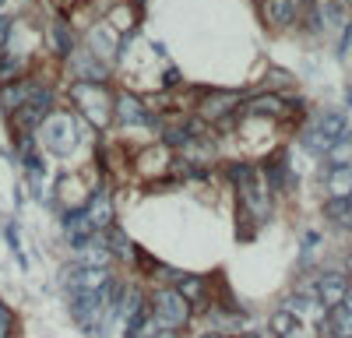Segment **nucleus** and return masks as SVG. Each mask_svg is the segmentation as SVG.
Segmentation results:
<instances>
[{
	"label": "nucleus",
	"mask_w": 352,
	"mask_h": 338,
	"mask_svg": "<svg viewBox=\"0 0 352 338\" xmlns=\"http://www.w3.org/2000/svg\"><path fill=\"white\" fill-rule=\"evenodd\" d=\"M261 11H264V21H268L272 28H289L300 14V4L296 0H264Z\"/></svg>",
	"instance_id": "obj_8"
},
{
	"label": "nucleus",
	"mask_w": 352,
	"mask_h": 338,
	"mask_svg": "<svg viewBox=\"0 0 352 338\" xmlns=\"http://www.w3.org/2000/svg\"><path fill=\"white\" fill-rule=\"evenodd\" d=\"M285 338H310V331H307L303 324H296V328H292V331H289Z\"/></svg>",
	"instance_id": "obj_20"
},
{
	"label": "nucleus",
	"mask_w": 352,
	"mask_h": 338,
	"mask_svg": "<svg viewBox=\"0 0 352 338\" xmlns=\"http://www.w3.org/2000/svg\"><path fill=\"white\" fill-rule=\"evenodd\" d=\"M190 303L176 293V289H162V293H155V300H152V317L159 321V328H176L180 331L187 321H190Z\"/></svg>",
	"instance_id": "obj_3"
},
{
	"label": "nucleus",
	"mask_w": 352,
	"mask_h": 338,
	"mask_svg": "<svg viewBox=\"0 0 352 338\" xmlns=\"http://www.w3.org/2000/svg\"><path fill=\"white\" fill-rule=\"evenodd\" d=\"M345 303H349V306H352V286H349V296H345Z\"/></svg>",
	"instance_id": "obj_25"
},
{
	"label": "nucleus",
	"mask_w": 352,
	"mask_h": 338,
	"mask_svg": "<svg viewBox=\"0 0 352 338\" xmlns=\"http://www.w3.org/2000/svg\"><path fill=\"white\" fill-rule=\"evenodd\" d=\"M8 335H11V314L0 306V338H8Z\"/></svg>",
	"instance_id": "obj_18"
},
{
	"label": "nucleus",
	"mask_w": 352,
	"mask_h": 338,
	"mask_svg": "<svg viewBox=\"0 0 352 338\" xmlns=\"http://www.w3.org/2000/svg\"><path fill=\"white\" fill-rule=\"evenodd\" d=\"M314 293H317V300L324 303L328 310L338 306V303H345V296H349V275H342V271H324V275L317 278Z\"/></svg>",
	"instance_id": "obj_4"
},
{
	"label": "nucleus",
	"mask_w": 352,
	"mask_h": 338,
	"mask_svg": "<svg viewBox=\"0 0 352 338\" xmlns=\"http://www.w3.org/2000/svg\"><path fill=\"white\" fill-rule=\"evenodd\" d=\"M152 338H180V331H176V328H159Z\"/></svg>",
	"instance_id": "obj_19"
},
{
	"label": "nucleus",
	"mask_w": 352,
	"mask_h": 338,
	"mask_svg": "<svg viewBox=\"0 0 352 338\" xmlns=\"http://www.w3.org/2000/svg\"><path fill=\"white\" fill-rule=\"evenodd\" d=\"M46 134H50V141H53V148H56V152H67V148H71V141H74V134H71V120H60V117L46 120Z\"/></svg>",
	"instance_id": "obj_14"
},
{
	"label": "nucleus",
	"mask_w": 352,
	"mask_h": 338,
	"mask_svg": "<svg viewBox=\"0 0 352 338\" xmlns=\"http://www.w3.org/2000/svg\"><path fill=\"white\" fill-rule=\"evenodd\" d=\"M328 187H331V197H349V190H352V166H335L331 177H328Z\"/></svg>",
	"instance_id": "obj_15"
},
{
	"label": "nucleus",
	"mask_w": 352,
	"mask_h": 338,
	"mask_svg": "<svg viewBox=\"0 0 352 338\" xmlns=\"http://www.w3.org/2000/svg\"><path fill=\"white\" fill-rule=\"evenodd\" d=\"M78 258H81L85 268H109V261H113V258H109V247H106V250H102V247H85Z\"/></svg>",
	"instance_id": "obj_16"
},
{
	"label": "nucleus",
	"mask_w": 352,
	"mask_h": 338,
	"mask_svg": "<svg viewBox=\"0 0 352 338\" xmlns=\"http://www.w3.org/2000/svg\"><path fill=\"white\" fill-rule=\"evenodd\" d=\"M345 275L352 278V254H349V261H345Z\"/></svg>",
	"instance_id": "obj_23"
},
{
	"label": "nucleus",
	"mask_w": 352,
	"mask_h": 338,
	"mask_svg": "<svg viewBox=\"0 0 352 338\" xmlns=\"http://www.w3.org/2000/svg\"><path fill=\"white\" fill-rule=\"evenodd\" d=\"M67 278H71V289L74 293H102V289H109L113 286V275H109V268H78V271H67Z\"/></svg>",
	"instance_id": "obj_5"
},
{
	"label": "nucleus",
	"mask_w": 352,
	"mask_h": 338,
	"mask_svg": "<svg viewBox=\"0 0 352 338\" xmlns=\"http://www.w3.org/2000/svg\"><path fill=\"white\" fill-rule=\"evenodd\" d=\"M116 113H120L124 124H148V120H152L134 95H120V99H116Z\"/></svg>",
	"instance_id": "obj_13"
},
{
	"label": "nucleus",
	"mask_w": 352,
	"mask_h": 338,
	"mask_svg": "<svg viewBox=\"0 0 352 338\" xmlns=\"http://www.w3.org/2000/svg\"><path fill=\"white\" fill-rule=\"evenodd\" d=\"M243 113H247V117H285L289 102L282 95H275V92H264V95L243 99Z\"/></svg>",
	"instance_id": "obj_7"
},
{
	"label": "nucleus",
	"mask_w": 352,
	"mask_h": 338,
	"mask_svg": "<svg viewBox=\"0 0 352 338\" xmlns=\"http://www.w3.org/2000/svg\"><path fill=\"white\" fill-rule=\"evenodd\" d=\"M324 328L331 331V338H352V306H349V303L331 306V310H328V324H324Z\"/></svg>",
	"instance_id": "obj_12"
},
{
	"label": "nucleus",
	"mask_w": 352,
	"mask_h": 338,
	"mask_svg": "<svg viewBox=\"0 0 352 338\" xmlns=\"http://www.w3.org/2000/svg\"><path fill=\"white\" fill-rule=\"evenodd\" d=\"M300 324V317L296 314H292V310L289 306H282V310H275V317H272V331L278 335V338H285L292 328H296Z\"/></svg>",
	"instance_id": "obj_17"
},
{
	"label": "nucleus",
	"mask_w": 352,
	"mask_h": 338,
	"mask_svg": "<svg viewBox=\"0 0 352 338\" xmlns=\"http://www.w3.org/2000/svg\"><path fill=\"white\" fill-rule=\"evenodd\" d=\"M345 201H349V215H352V190H349V197H345Z\"/></svg>",
	"instance_id": "obj_24"
},
{
	"label": "nucleus",
	"mask_w": 352,
	"mask_h": 338,
	"mask_svg": "<svg viewBox=\"0 0 352 338\" xmlns=\"http://www.w3.org/2000/svg\"><path fill=\"white\" fill-rule=\"evenodd\" d=\"M201 338H229L226 331H208V335H201Z\"/></svg>",
	"instance_id": "obj_22"
},
{
	"label": "nucleus",
	"mask_w": 352,
	"mask_h": 338,
	"mask_svg": "<svg viewBox=\"0 0 352 338\" xmlns=\"http://www.w3.org/2000/svg\"><path fill=\"white\" fill-rule=\"evenodd\" d=\"M71 95H74V102H78V113H81L88 124H96V127H102L113 113H116V102H113V95H109L106 84L78 81L74 89H71Z\"/></svg>",
	"instance_id": "obj_1"
},
{
	"label": "nucleus",
	"mask_w": 352,
	"mask_h": 338,
	"mask_svg": "<svg viewBox=\"0 0 352 338\" xmlns=\"http://www.w3.org/2000/svg\"><path fill=\"white\" fill-rule=\"evenodd\" d=\"M176 293H180V296L190 303V310H197V306L208 303V282L197 278V275H187V278L176 282Z\"/></svg>",
	"instance_id": "obj_11"
},
{
	"label": "nucleus",
	"mask_w": 352,
	"mask_h": 338,
	"mask_svg": "<svg viewBox=\"0 0 352 338\" xmlns=\"http://www.w3.org/2000/svg\"><path fill=\"white\" fill-rule=\"evenodd\" d=\"M240 338H261V335H240Z\"/></svg>",
	"instance_id": "obj_26"
},
{
	"label": "nucleus",
	"mask_w": 352,
	"mask_h": 338,
	"mask_svg": "<svg viewBox=\"0 0 352 338\" xmlns=\"http://www.w3.org/2000/svg\"><path fill=\"white\" fill-rule=\"evenodd\" d=\"M345 137V113H320V117L314 120V127L303 134L307 148L314 155H328L335 141Z\"/></svg>",
	"instance_id": "obj_2"
},
{
	"label": "nucleus",
	"mask_w": 352,
	"mask_h": 338,
	"mask_svg": "<svg viewBox=\"0 0 352 338\" xmlns=\"http://www.w3.org/2000/svg\"><path fill=\"white\" fill-rule=\"evenodd\" d=\"M236 106H243V95H240V92H212L208 99L201 102V117H204V120H222V117H229Z\"/></svg>",
	"instance_id": "obj_6"
},
{
	"label": "nucleus",
	"mask_w": 352,
	"mask_h": 338,
	"mask_svg": "<svg viewBox=\"0 0 352 338\" xmlns=\"http://www.w3.org/2000/svg\"><path fill=\"white\" fill-rule=\"evenodd\" d=\"M4 39H8V21L0 18V49H4Z\"/></svg>",
	"instance_id": "obj_21"
},
{
	"label": "nucleus",
	"mask_w": 352,
	"mask_h": 338,
	"mask_svg": "<svg viewBox=\"0 0 352 338\" xmlns=\"http://www.w3.org/2000/svg\"><path fill=\"white\" fill-rule=\"evenodd\" d=\"M28 92H32V84H25V81H4V84H0V109H4V113H18L28 102Z\"/></svg>",
	"instance_id": "obj_10"
},
{
	"label": "nucleus",
	"mask_w": 352,
	"mask_h": 338,
	"mask_svg": "<svg viewBox=\"0 0 352 338\" xmlns=\"http://www.w3.org/2000/svg\"><path fill=\"white\" fill-rule=\"evenodd\" d=\"M85 218L92 222V229H96V233H102V229H109V225H113V201H109V194H106V190H99L92 201H88Z\"/></svg>",
	"instance_id": "obj_9"
},
{
	"label": "nucleus",
	"mask_w": 352,
	"mask_h": 338,
	"mask_svg": "<svg viewBox=\"0 0 352 338\" xmlns=\"http://www.w3.org/2000/svg\"><path fill=\"white\" fill-rule=\"evenodd\" d=\"M0 8H4V0H0Z\"/></svg>",
	"instance_id": "obj_27"
}]
</instances>
